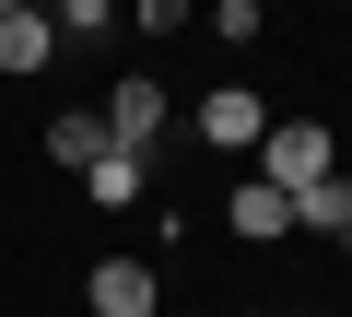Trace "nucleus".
<instances>
[{
    "instance_id": "obj_12",
    "label": "nucleus",
    "mask_w": 352,
    "mask_h": 317,
    "mask_svg": "<svg viewBox=\"0 0 352 317\" xmlns=\"http://www.w3.org/2000/svg\"><path fill=\"white\" fill-rule=\"evenodd\" d=\"M188 12H200V0H141V36H176Z\"/></svg>"
},
{
    "instance_id": "obj_5",
    "label": "nucleus",
    "mask_w": 352,
    "mask_h": 317,
    "mask_svg": "<svg viewBox=\"0 0 352 317\" xmlns=\"http://www.w3.org/2000/svg\"><path fill=\"white\" fill-rule=\"evenodd\" d=\"M47 59H59L47 0H0V71H47Z\"/></svg>"
},
{
    "instance_id": "obj_9",
    "label": "nucleus",
    "mask_w": 352,
    "mask_h": 317,
    "mask_svg": "<svg viewBox=\"0 0 352 317\" xmlns=\"http://www.w3.org/2000/svg\"><path fill=\"white\" fill-rule=\"evenodd\" d=\"M47 153H59V165H106V118L94 106H59L47 118Z\"/></svg>"
},
{
    "instance_id": "obj_11",
    "label": "nucleus",
    "mask_w": 352,
    "mask_h": 317,
    "mask_svg": "<svg viewBox=\"0 0 352 317\" xmlns=\"http://www.w3.org/2000/svg\"><path fill=\"white\" fill-rule=\"evenodd\" d=\"M212 36L223 47H258V0H212Z\"/></svg>"
},
{
    "instance_id": "obj_8",
    "label": "nucleus",
    "mask_w": 352,
    "mask_h": 317,
    "mask_svg": "<svg viewBox=\"0 0 352 317\" xmlns=\"http://www.w3.org/2000/svg\"><path fill=\"white\" fill-rule=\"evenodd\" d=\"M141 177H153V153H118V141H106V165H82V200L129 212V200H141Z\"/></svg>"
},
{
    "instance_id": "obj_1",
    "label": "nucleus",
    "mask_w": 352,
    "mask_h": 317,
    "mask_svg": "<svg viewBox=\"0 0 352 317\" xmlns=\"http://www.w3.org/2000/svg\"><path fill=\"white\" fill-rule=\"evenodd\" d=\"M329 165H340V141H329V118H270V129H258V177H270L282 200H294V188H317Z\"/></svg>"
},
{
    "instance_id": "obj_10",
    "label": "nucleus",
    "mask_w": 352,
    "mask_h": 317,
    "mask_svg": "<svg viewBox=\"0 0 352 317\" xmlns=\"http://www.w3.org/2000/svg\"><path fill=\"white\" fill-rule=\"evenodd\" d=\"M47 24H59V36H106V24H118V0H47Z\"/></svg>"
},
{
    "instance_id": "obj_4",
    "label": "nucleus",
    "mask_w": 352,
    "mask_h": 317,
    "mask_svg": "<svg viewBox=\"0 0 352 317\" xmlns=\"http://www.w3.org/2000/svg\"><path fill=\"white\" fill-rule=\"evenodd\" d=\"M82 305H94V317H153L164 282H153V259H94V270H82Z\"/></svg>"
},
{
    "instance_id": "obj_3",
    "label": "nucleus",
    "mask_w": 352,
    "mask_h": 317,
    "mask_svg": "<svg viewBox=\"0 0 352 317\" xmlns=\"http://www.w3.org/2000/svg\"><path fill=\"white\" fill-rule=\"evenodd\" d=\"M188 129H200V141H212V153H258V129H270V106H258V94H247V83H212V94H200V118H188Z\"/></svg>"
},
{
    "instance_id": "obj_6",
    "label": "nucleus",
    "mask_w": 352,
    "mask_h": 317,
    "mask_svg": "<svg viewBox=\"0 0 352 317\" xmlns=\"http://www.w3.org/2000/svg\"><path fill=\"white\" fill-rule=\"evenodd\" d=\"M223 223H235L247 247H282V235H294V200H282L270 177H235V200H223Z\"/></svg>"
},
{
    "instance_id": "obj_13",
    "label": "nucleus",
    "mask_w": 352,
    "mask_h": 317,
    "mask_svg": "<svg viewBox=\"0 0 352 317\" xmlns=\"http://www.w3.org/2000/svg\"><path fill=\"white\" fill-rule=\"evenodd\" d=\"M247 317H258V305H247Z\"/></svg>"
},
{
    "instance_id": "obj_2",
    "label": "nucleus",
    "mask_w": 352,
    "mask_h": 317,
    "mask_svg": "<svg viewBox=\"0 0 352 317\" xmlns=\"http://www.w3.org/2000/svg\"><path fill=\"white\" fill-rule=\"evenodd\" d=\"M94 118H106V141H118V153H153L176 106H164V83H153V71H118V94H106Z\"/></svg>"
},
{
    "instance_id": "obj_7",
    "label": "nucleus",
    "mask_w": 352,
    "mask_h": 317,
    "mask_svg": "<svg viewBox=\"0 0 352 317\" xmlns=\"http://www.w3.org/2000/svg\"><path fill=\"white\" fill-rule=\"evenodd\" d=\"M294 235H329V247H352V177L329 165L317 188H294Z\"/></svg>"
}]
</instances>
